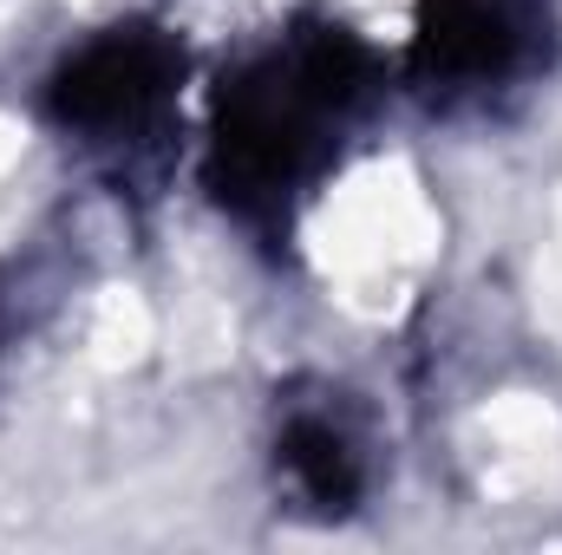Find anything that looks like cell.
<instances>
[{
  "label": "cell",
  "mask_w": 562,
  "mask_h": 555,
  "mask_svg": "<svg viewBox=\"0 0 562 555\" xmlns=\"http://www.w3.org/2000/svg\"><path fill=\"white\" fill-rule=\"evenodd\" d=\"M170 86V53L144 33H112L99 46H86L59 86V118L79 132H138L150 118V105Z\"/></svg>",
  "instance_id": "cell-1"
},
{
  "label": "cell",
  "mask_w": 562,
  "mask_h": 555,
  "mask_svg": "<svg viewBox=\"0 0 562 555\" xmlns=\"http://www.w3.org/2000/svg\"><path fill=\"white\" fill-rule=\"evenodd\" d=\"M281 457H288L294 484H301L314 503H347L353 484H360V457H353L347 431L327 424V418H301V424L288 431V451H281Z\"/></svg>",
  "instance_id": "cell-2"
}]
</instances>
